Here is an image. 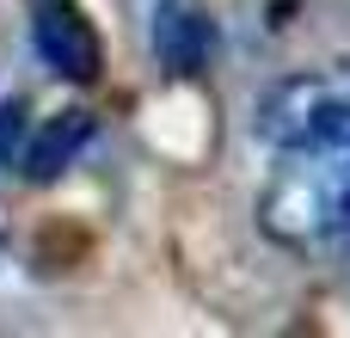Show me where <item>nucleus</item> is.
I'll return each instance as SVG.
<instances>
[{
  "label": "nucleus",
  "instance_id": "obj_2",
  "mask_svg": "<svg viewBox=\"0 0 350 338\" xmlns=\"http://www.w3.org/2000/svg\"><path fill=\"white\" fill-rule=\"evenodd\" d=\"M92 142V117L86 111H55V117H31L25 99H6L0 105V166L43 185L55 179L80 148Z\"/></svg>",
  "mask_w": 350,
  "mask_h": 338
},
{
  "label": "nucleus",
  "instance_id": "obj_1",
  "mask_svg": "<svg viewBox=\"0 0 350 338\" xmlns=\"http://www.w3.org/2000/svg\"><path fill=\"white\" fill-rule=\"evenodd\" d=\"M258 222L283 246L350 240V74H308L265 99Z\"/></svg>",
  "mask_w": 350,
  "mask_h": 338
},
{
  "label": "nucleus",
  "instance_id": "obj_3",
  "mask_svg": "<svg viewBox=\"0 0 350 338\" xmlns=\"http://www.w3.org/2000/svg\"><path fill=\"white\" fill-rule=\"evenodd\" d=\"M31 43L43 55V68H55L62 80H98V31L74 0H37L31 6Z\"/></svg>",
  "mask_w": 350,
  "mask_h": 338
},
{
  "label": "nucleus",
  "instance_id": "obj_4",
  "mask_svg": "<svg viewBox=\"0 0 350 338\" xmlns=\"http://www.w3.org/2000/svg\"><path fill=\"white\" fill-rule=\"evenodd\" d=\"M154 43H160V55H166L172 74H203L209 55H215V25H209V12L197 0H160Z\"/></svg>",
  "mask_w": 350,
  "mask_h": 338
}]
</instances>
